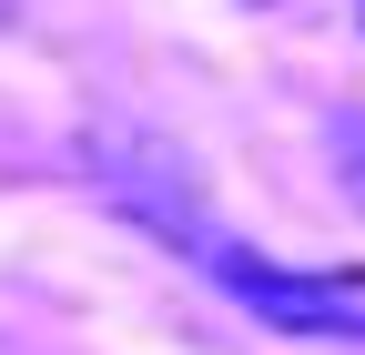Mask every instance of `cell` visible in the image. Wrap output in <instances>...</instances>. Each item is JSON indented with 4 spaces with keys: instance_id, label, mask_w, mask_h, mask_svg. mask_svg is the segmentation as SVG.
I'll return each mask as SVG.
<instances>
[{
    "instance_id": "1",
    "label": "cell",
    "mask_w": 365,
    "mask_h": 355,
    "mask_svg": "<svg viewBox=\"0 0 365 355\" xmlns=\"http://www.w3.org/2000/svg\"><path fill=\"white\" fill-rule=\"evenodd\" d=\"M193 254L234 284V304H244V315H264L274 335L365 345V264H314V274H294V264H254L244 244H223V234H203Z\"/></svg>"
},
{
    "instance_id": "2",
    "label": "cell",
    "mask_w": 365,
    "mask_h": 355,
    "mask_svg": "<svg viewBox=\"0 0 365 355\" xmlns=\"http://www.w3.org/2000/svg\"><path fill=\"white\" fill-rule=\"evenodd\" d=\"M345 183H355V203H365V122H345Z\"/></svg>"
},
{
    "instance_id": "3",
    "label": "cell",
    "mask_w": 365,
    "mask_h": 355,
    "mask_svg": "<svg viewBox=\"0 0 365 355\" xmlns=\"http://www.w3.org/2000/svg\"><path fill=\"white\" fill-rule=\"evenodd\" d=\"M355 21H365V0H355Z\"/></svg>"
}]
</instances>
